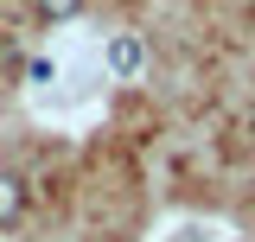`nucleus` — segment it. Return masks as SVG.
Wrapping results in <instances>:
<instances>
[{
  "label": "nucleus",
  "instance_id": "f257e3e1",
  "mask_svg": "<svg viewBox=\"0 0 255 242\" xmlns=\"http://www.w3.org/2000/svg\"><path fill=\"white\" fill-rule=\"evenodd\" d=\"M140 64H147V45H140L134 32H115V38H109V70H115V77H140Z\"/></svg>",
  "mask_w": 255,
  "mask_h": 242
},
{
  "label": "nucleus",
  "instance_id": "f03ea898",
  "mask_svg": "<svg viewBox=\"0 0 255 242\" xmlns=\"http://www.w3.org/2000/svg\"><path fill=\"white\" fill-rule=\"evenodd\" d=\"M19 217H26V185L13 172H0V230H13Z\"/></svg>",
  "mask_w": 255,
  "mask_h": 242
},
{
  "label": "nucleus",
  "instance_id": "7ed1b4c3",
  "mask_svg": "<svg viewBox=\"0 0 255 242\" xmlns=\"http://www.w3.org/2000/svg\"><path fill=\"white\" fill-rule=\"evenodd\" d=\"M32 6H38V19H45V26H64V19H77V13H83V0H32Z\"/></svg>",
  "mask_w": 255,
  "mask_h": 242
}]
</instances>
